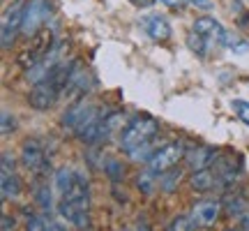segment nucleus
I'll use <instances>...</instances> for the list:
<instances>
[{"label": "nucleus", "mask_w": 249, "mask_h": 231, "mask_svg": "<svg viewBox=\"0 0 249 231\" xmlns=\"http://www.w3.org/2000/svg\"><path fill=\"white\" fill-rule=\"evenodd\" d=\"M0 190H2V201L17 199V196L21 194V178H18L17 173H2Z\"/></svg>", "instance_id": "19"}, {"label": "nucleus", "mask_w": 249, "mask_h": 231, "mask_svg": "<svg viewBox=\"0 0 249 231\" xmlns=\"http://www.w3.org/2000/svg\"><path fill=\"white\" fill-rule=\"evenodd\" d=\"M217 155H219V153H217V148H213V146H196L192 151H187L185 162L192 171H201V169H208V167L217 160Z\"/></svg>", "instance_id": "14"}, {"label": "nucleus", "mask_w": 249, "mask_h": 231, "mask_svg": "<svg viewBox=\"0 0 249 231\" xmlns=\"http://www.w3.org/2000/svg\"><path fill=\"white\" fill-rule=\"evenodd\" d=\"M136 231H152V227L145 217H139V220H136Z\"/></svg>", "instance_id": "36"}, {"label": "nucleus", "mask_w": 249, "mask_h": 231, "mask_svg": "<svg viewBox=\"0 0 249 231\" xmlns=\"http://www.w3.org/2000/svg\"><path fill=\"white\" fill-rule=\"evenodd\" d=\"M240 224L245 227V231H249V213H247V215H242V217H240Z\"/></svg>", "instance_id": "38"}, {"label": "nucleus", "mask_w": 249, "mask_h": 231, "mask_svg": "<svg viewBox=\"0 0 249 231\" xmlns=\"http://www.w3.org/2000/svg\"><path fill=\"white\" fill-rule=\"evenodd\" d=\"M192 30H194V33H198V35L203 37L210 46L222 44L224 28H222V23H219L217 19H213V17H198L194 23H192Z\"/></svg>", "instance_id": "12"}, {"label": "nucleus", "mask_w": 249, "mask_h": 231, "mask_svg": "<svg viewBox=\"0 0 249 231\" xmlns=\"http://www.w3.org/2000/svg\"><path fill=\"white\" fill-rule=\"evenodd\" d=\"M74 180H76V171H71L70 167H60L53 176L55 190H58L60 194H67V192H70L71 185H74Z\"/></svg>", "instance_id": "20"}, {"label": "nucleus", "mask_w": 249, "mask_h": 231, "mask_svg": "<svg viewBox=\"0 0 249 231\" xmlns=\"http://www.w3.org/2000/svg\"><path fill=\"white\" fill-rule=\"evenodd\" d=\"M49 229V224H46L44 217H39V215H28L26 217V231H46Z\"/></svg>", "instance_id": "29"}, {"label": "nucleus", "mask_w": 249, "mask_h": 231, "mask_svg": "<svg viewBox=\"0 0 249 231\" xmlns=\"http://www.w3.org/2000/svg\"><path fill=\"white\" fill-rule=\"evenodd\" d=\"M196 9H213V0H187Z\"/></svg>", "instance_id": "33"}, {"label": "nucleus", "mask_w": 249, "mask_h": 231, "mask_svg": "<svg viewBox=\"0 0 249 231\" xmlns=\"http://www.w3.org/2000/svg\"><path fill=\"white\" fill-rule=\"evenodd\" d=\"M53 30L51 28H42L39 33H35V35L30 37V44L18 54L17 62L23 67V70H30L33 65H37L39 60H44L46 56H49V51L53 49Z\"/></svg>", "instance_id": "4"}, {"label": "nucleus", "mask_w": 249, "mask_h": 231, "mask_svg": "<svg viewBox=\"0 0 249 231\" xmlns=\"http://www.w3.org/2000/svg\"><path fill=\"white\" fill-rule=\"evenodd\" d=\"M79 231H92V229H90V227H88V229H79Z\"/></svg>", "instance_id": "40"}, {"label": "nucleus", "mask_w": 249, "mask_h": 231, "mask_svg": "<svg viewBox=\"0 0 249 231\" xmlns=\"http://www.w3.org/2000/svg\"><path fill=\"white\" fill-rule=\"evenodd\" d=\"M187 46H189V51H192V54L201 56V58H205V56H208V51H210V44H208V42H205L198 33H194V30L187 35Z\"/></svg>", "instance_id": "23"}, {"label": "nucleus", "mask_w": 249, "mask_h": 231, "mask_svg": "<svg viewBox=\"0 0 249 231\" xmlns=\"http://www.w3.org/2000/svg\"><path fill=\"white\" fill-rule=\"evenodd\" d=\"M217 183H219V176H217V171H213L210 167H208V169H201V171H194L192 178H189V187H192L194 192H210Z\"/></svg>", "instance_id": "16"}, {"label": "nucleus", "mask_w": 249, "mask_h": 231, "mask_svg": "<svg viewBox=\"0 0 249 231\" xmlns=\"http://www.w3.org/2000/svg\"><path fill=\"white\" fill-rule=\"evenodd\" d=\"M26 9H28V0H12V5L5 9L2 21H0V44H2L5 51H9L14 46V39L21 33Z\"/></svg>", "instance_id": "3"}, {"label": "nucleus", "mask_w": 249, "mask_h": 231, "mask_svg": "<svg viewBox=\"0 0 249 231\" xmlns=\"http://www.w3.org/2000/svg\"><path fill=\"white\" fill-rule=\"evenodd\" d=\"M92 109H95V104H90L88 99H76V102H71L70 107H67V111L62 114L60 118V125L65 127V130H70L71 134L79 130V125L88 118L90 114H92Z\"/></svg>", "instance_id": "11"}, {"label": "nucleus", "mask_w": 249, "mask_h": 231, "mask_svg": "<svg viewBox=\"0 0 249 231\" xmlns=\"http://www.w3.org/2000/svg\"><path fill=\"white\" fill-rule=\"evenodd\" d=\"M74 227H76V229H88L90 227V213H79L76 215V217H74Z\"/></svg>", "instance_id": "32"}, {"label": "nucleus", "mask_w": 249, "mask_h": 231, "mask_svg": "<svg viewBox=\"0 0 249 231\" xmlns=\"http://www.w3.org/2000/svg\"><path fill=\"white\" fill-rule=\"evenodd\" d=\"M51 14V0H28V9L23 17V26H21V35L33 37L44 28L46 19Z\"/></svg>", "instance_id": "8"}, {"label": "nucleus", "mask_w": 249, "mask_h": 231, "mask_svg": "<svg viewBox=\"0 0 249 231\" xmlns=\"http://www.w3.org/2000/svg\"><path fill=\"white\" fill-rule=\"evenodd\" d=\"M222 46H226V49H229V51H233V54H247V51H249L247 39H242L240 35H235V33H229V30H224Z\"/></svg>", "instance_id": "22"}, {"label": "nucleus", "mask_w": 249, "mask_h": 231, "mask_svg": "<svg viewBox=\"0 0 249 231\" xmlns=\"http://www.w3.org/2000/svg\"><path fill=\"white\" fill-rule=\"evenodd\" d=\"M160 2L161 5H166V7H171V9H180L187 0H160Z\"/></svg>", "instance_id": "35"}, {"label": "nucleus", "mask_w": 249, "mask_h": 231, "mask_svg": "<svg viewBox=\"0 0 249 231\" xmlns=\"http://www.w3.org/2000/svg\"><path fill=\"white\" fill-rule=\"evenodd\" d=\"M222 201L217 199H203V201H196L192 206V220L196 222V227H205L210 229L219 222V215H222Z\"/></svg>", "instance_id": "10"}, {"label": "nucleus", "mask_w": 249, "mask_h": 231, "mask_svg": "<svg viewBox=\"0 0 249 231\" xmlns=\"http://www.w3.org/2000/svg\"><path fill=\"white\" fill-rule=\"evenodd\" d=\"M196 222L192 220V215H176L169 224V231H194Z\"/></svg>", "instance_id": "26"}, {"label": "nucleus", "mask_w": 249, "mask_h": 231, "mask_svg": "<svg viewBox=\"0 0 249 231\" xmlns=\"http://www.w3.org/2000/svg\"><path fill=\"white\" fill-rule=\"evenodd\" d=\"M90 86H92V74L83 65V60H71V70L67 77V83H65V90H62V97L71 99V102L83 99Z\"/></svg>", "instance_id": "6"}, {"label": "nucleus", "mask_w": 249, "mask_h": 231, "mask_svg": "<svg viewBox=\"0 0 249 231\" xmlns=\"http://www.w3.org/2000/svg\"><path fill=\"white\" fill-rule=\"evenodd\" d=\"M185 155H187L185 143L182 141H171V143H166V146H161L160 151L148 160V171L155 173V176H161V173L171 171L173 167H178L180 160H182Z\"/></svg>", "instance_id": "5"}, {"label": "nucleus", "mask_w": 249, "mask_h": 231, "mask_svg": "<svg viewBox=\"0 0 249 231\" xmlns=\"http://www.w3.org/2000/svg\"><path fill=\"white\" fill-rule=\"evenodd\" d=\"M14 125H17L14 116H9V111H2V130H0V132H2V136H7L9 132H14V130H17Z\"/></svg>", "instance_id": "30"}, {"label": "nucleus", "mask_w": 249, "mask_h": 231, "mask_svg": "<svg viewBox=\"0 0 249 231\" xmlns=\"http://www.w3.org/2000/svg\"><path fill=\"white\" fill-rule=\"evenodd\" d=\"M155 146H152V141H145V143H141V146H136L134 151H129L127 155H129V160H134V162H148L155 155Z\"/></svg>", "instance_id": "24"}, {"label": "nucleus", "mask_w": 249, "mask_h": 231, "mask_svg": "<svg viewBox=\"0 0 249 231\" xmlns=\"http://www.w3.org/2000/svg\"><path fill=\"white\" fill-rule=\"evenodd\" d=\"M35 201L39 206V211L51 217V213H53V192H51L49 183H39L35 187Z\"/></svg>", "instance_id": "18"}, {"label": "nucleus", "mask_w": 249, "mask_h": 231, "mask_svg": "<svg viewBox=\"0 0 249 231\" xmlns=\"http://www.w3.org/2000/svg\"><path fill=\"white\" fill-rule=\"evenodd\" d=\"M21 164L28 171L37 173V176L51 171V162L46 160V151L39 139H26L23 141V146H21Z\"/></svg>", "instance_id": "7"}, {"label": "nucleus", "mask_w": 249, "mask_h": 231, "mask_svg": "<svg viewBox=\"0 0 249 231\" xmlns=\"http://www.w3.org/2000/svg\"><path fill=\"white\" fill-rule=\"evenodd\" d=\"M104 173L108 176V180H111L113 185H118L124 178V167L118 160H108L107 164H104Z\"/></svg>", "instance_id": "25"}, {"label": "nucleus", "mask_w": 249, "mask_h": 231, "mask_svg": "<svg viewBox=\"0 0 249 231\" xmlns=\"http://www.w3.org/2000/svg\"><path fill=\"white\" fill-rule=\"evenodd\" d=\"M224 231H238V229H231V227H229V229H224Z\"/></svg>", "instance_id": "39"}, {"label": "nucleus", "mask_w": 249, "mask_h": 231, "mask_svg": "<svg viewBox=\"0 0 249 231\" xmlns=\"http://www.w3.org/2000/svg\"><path fill=\"white\" fill-rule=\"evenodd\" d=\"M233 111H235V116L240 118L245 125H249V102H245V99H233L231 102Z\"/></svg>", "instance_id": "28"}, {"label": "nucleus", "mask_w": 249, "mask_h": 231, "mask_svg": "<svg viewBox=\"0 0 249 231\" xmlns=\"http://www.w3.org/2000/svg\"><path fill=\"white\" fill-rule=\"evenodd\" d=\"M141 26L152 42H166V39L173 35L171 23L166 21V17H161V14H148V17H143Z\"/></svg>", "instance_id": "13"}, {"label": "nucleus", "mask_w": 249, "mask_h": 231, "mask_svg": "<svg viewBox=\"0 0 249 231\" xmlns=\"http://www.w3.org/2000/svg\"><path fill=\"white\" fill-rule=\"evenodd\" d=\"M155 173H150V171H143V173H139L136 176V187H139V192H143V194H152V190H155Z\"/></svg>", "instance_id": "27"}, {"label": "nucleus", "mask_w": 249, "mask_h": 231, "mask_svg": "<svg viewBox=\"0 0 249 231\" xmlns=\"http://www.w3.org/2000/svg\"><path fill=\"white\" fill-rule=\"evenodd\" d=\"M124 127V114L123 111H108L102 120V127H99V139L97 143H107L111 139V134H116L118 130L123 132Z\"/></svg>", "instance_id": "15"}, {"label": "nucleus", "mask_w": 249, "mask_h": 231, "mask_svg": "<svg viewBox=\"0 0 249 231\" xmlns=\"http://www.w3.org/2000/svg\"><path fill=\"white\" fill-rule=\"evenodd\" d=\"M157 132H160V123L152 116H134L120 132V151H134L136 146L152 141L157 136Z\"/></svg>", "instance_id": "1"}, {"label": "nucleus", "mask_w": 249, "mask_h": 231, "mask_svg": "<svg viewBox=\"0 0 249 231\" xmlns=\"http://www.w3.org/2000/svg\"><path fill=\"white\" fill-rule=\"evenodd\" d=\"M222 206L226 215H231V217H242V215L249 213V201L242 194H229L222 201Z\"/></svg>", "instance_id": "17"}, {"label": "nucleus", "mask_w": 249, "mask_h": 231, "mask_svg": "<svg viewBox=\"0 0 249 231\" xmlns=\"http://www.w3.org/2000/svg\"><path fill=\"white\" fill-rule=\"evenodd\" d=\"M14 167H17V164H14V155H12V153H2V173H14Z\"/></svg>", "instance_id": "31"}, {"label": "nucleus", "mask_w": 249, "mask_h": 231, "mask_svg": "<svg viewBox=\"0 0 249 231\" xmlns=\"http://www.w3.org/2000/svg\"><path fill=\"white\" fill-rule=\"evenodd\" d=\"M17 227V222H14V217H9L7 213L2 215V231H12Z\"/></svg>", "instance_id": "34"}, {"label": "nucleus", "mask_w": 249, "mask_h": 231, "mask_svg": "<svg viewBox=\"0 0 249 231\" xmlns=\"http://www.w3.org/2000/svg\"><path fill=\"white\" fill-rule=\"evenodd\" d=\"M90 211V192H88V180L76 173V180L67 194H62V199L58 201V215L67 222H74V217L79 213H88Z\"/></svg>", "instance_id": "2"}, {"label": "nucleus", "mask_w": 249, "mask_h": 231, "mask_svg": "<svg viewBox=\"0 0 249 231\" xmlns=\"http://www.w3.org/2000/svg\"><path fill=\"white\" fill-rule=\"evenodd\" d=\"M180 180H182V169H178V167H173L171 171L161 173V176H160L161 192H166V194L176 192V190H178V185H180Z\"/></svg>", "instance_id": "21"}, {"label": "nucleus", "mask_w": 249, "mask_h": 231, "mask_svg": "<svg viewBox=\"0 0 249 231\" xmlns=\"http://www.w3.org/2000/svg\"><path fill=\"white\" fill-rule=\"evenodd\" d=\"M60 95H62V90L51 79H46L42 83H35V88L30 90V95H28V102H30V107L35 109V111H49L58 102Z\"/></svg>", "instance_id": "9"}, {"label": "nucleus", "mask_w": 249, "mask_h": 231, "mask_svg": "<svg viewBox=\"0 0 249 231\" xmlns=\"http://www.w3.org/2000/svg\"><path fill=\"white\" fill-rule=\"evenodd\" d=\"M134 7H139V9H148V7H152V2L155 0H129Z\"/></svg>", "instance_id": "37"}]
</instances>
